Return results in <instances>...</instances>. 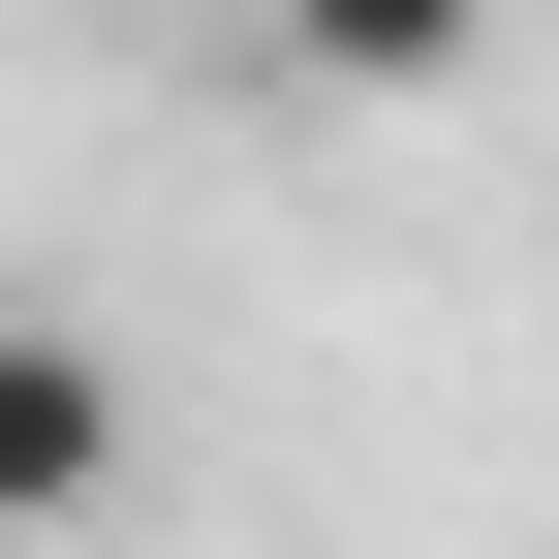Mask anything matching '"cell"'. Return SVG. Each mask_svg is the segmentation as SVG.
Listing matches in <instances>:
<instances>
[{
    "mask_svg": "<svg viewBox=\"0 0 559 559\" xmlns=\"http://www.w3.org/2000/svg\"><path fill=\"white\" fill-rule=\"evenodd\" d=\"M124 528V342L94 311H0V559Z\"/></svg>",
    "mask_w": 559,
    "mask_h": 559,
    "instance_id": "cell-1",
    "label": "cell"
},
{
    "mask_svg": "<svg viewBox=\"0 0 559 559\" xmlns=\"http://www.w3.org/2000/svg\"><path fill=\"white\" fill-rule=\"evenodd\" d=\"M280 62H311V94H466V62H498V0H249Z\"/></svg>",
    "mask_w": 559,
    "mask_h": 559,
    "instance_id": "cell-2",
    "label": "cell"
}]
</instances>
